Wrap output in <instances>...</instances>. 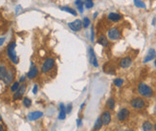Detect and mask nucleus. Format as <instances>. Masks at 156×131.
I'll return each mask as SVG.
<instances>
[{
  "instance_id": "37",
  "label": "nucleus",
  "mask_w": 156,
  "mask_h": 131,
  "mask_svg": "<svg viewBox=\"0 0 156 131\" xmlns=\"http://www.w3.org/2000/svg\"><path fill=\"white\" fill-rule=\"evenodd\" d=\"M0 131H4V127L1 124H0Z\"/></svg>"
},
{
  "instance_id": "5",
  "label": "nucleus",
  "mask_w": 156,
  "mask_h": 131,
  "mask_svg": "<svg viewBox=\"0 0 156 131\" xmlns=\"http://www.w3.org/2000/svg\"><path fill=\"white\" fill-rule=\"evenodd\" d=\"M26 88H27V85L24 83H22V84H20L19 88L17 89V92L14 93V96H13V99H15V101H17V99H20L22 98V96L24 95L25 91H26Z\"/></svg>"
},
{
  "instance_id": "29",
  "label": "nucleus",
  "mask_w": 156,
  "mask_h": 131,
  "mask_svg": "<svg viewBox=\"0 0 156 131\" xmlns=\"http://www.w3.org/2000/svg\"><path fill=\"white\" fill-rule=\"evenodd\" d=\"M90 25V19L88 17H84L83 19V28H88Z\"/></svg>"
},
{
  "instance_id": "26",
  "label": "nucleus",
  "mask_w": 156,
  "mask_h": 131,
  "mask_svg": "<svg viewBox=\"0 0 156 131\" xmlns=\"http://www.w3.org/2000/svg\"><path fill=\"white\" fill-rule=\"evenodd\" d=\"M83 3H84V6H85L86 9H91V8L94 6L93 0H84Z\"/></svg>"
},
{
  "instance_id": "8",
  "label": "nucleus",
  "mask_w": 156,
  "mask_h": 131,
  "mask_svg": "<svg viewBox=\"0 0 156 131\" xmlns=\"http://www.w3.org/2000/svg\"><path fill=\"white\" fill-rule=\"evenodd\" d=\"M14 78H15V73L13 71L12 69H8L7 70V73H6V76L5 78H3V82L6 85H9L11 83H13L14 82Z\"/></svg>"
},
{
  "instance_id": "40",
  "label": "nucleus",
  "mask_w": 156,
  "mask_h": 131,
  "mask_svg": "<svg viewBox=\"0 0 156 131\" xmlns=\"http://www.w3.org/2000/svg\"><path fill=\"white\" fill-rule=\"evenodd\" d=\"M154 64H155V67H156V59H155V61H154Z\"/></svg>"
},
{
  "instance_id": "15",
  "label": "nucleus",
  "mask_w": 156,
  "mask_h": 131,
  "mask_svg": "<svg viewBox=\"0 0 156 131\" xmlns=\"http://www.w3.org/2000/svg\"><path fill=\"white\" fill-rule=\"evenodd\" d=\"M131 63H132V59L129 57H124V59H121L120 66L122 68H128V67L130 66Z\"/></svg>"
},
{
  "instance_id": "27",
  "label": "nucleus",
  "mask_w": 156,
  "mask_h": 131,
  "mask_svg": "<svg viewBox=\"0 0 156 131\" xmlns=\"http://www.w3.org/2000/svg\"><path fill=\"white\" fill-rule=\"evenodd\" d=\"M23 105H24L25 107H30L32 105L31 99H29L28 97H25V98H23Z\"/></svg>"
},
{
  "instance_id": "12",
  "label": "nucleus",
  "mask_w": 156,
  "mask_h": 131,
  "mask_svg": "<svg viewBox=\"0 0 156 131\" xmlns=\"http://www.w3.org/2000/svg\"><path fill=\"white\" fill-rule=\"evenodd\" d=\"M43 116V113L40 111H34V112H31V113L28 114V120H38L39 118H41Z\"/></svg>"
},
{
  "instance_id": "2",
  "label": "nucleus",
  "mask_w": 156,
  "mask_h": 131,
  "mask_svg": "<svg viewBox=\"0 0 156 131\" xmlns=\"http://www.w3.org/2000/svg\"><path fill=\"white\" fill-rule=\"evenodd\" d=\"M138 92L141 96L146 97V98H149L153 95L152 89L149 85L145 84V83H140L138 85Z\"/></svg>"
},
{
  "instance_id": "9",
  "label": "nucleus",
  "mask_w": 156,
  "mask_h": 131,
  "mask_svg": "<svg viewBox=\"0 0 156 131\" xmlns=\"http://www.w3.org/2000/svg\"><path fill=\"white\" fill-rule=\"evenodd\" d=\"M129 116V110L128 108H123L121 109L120 111L118 112L117 114V118L119 120H121V122H123V120H126Z\"/></svg>"
},
{
  "instance_id": "25",
  "label": "nucleus",
  "mask_w": 156,
  "mask_h": 131,
  "mask_svg": "<svg viewBox=\"0 0 156 131\" xmlns=\"http://www.w3.org/2000/svg\"><path fill=\"white\" fill-rule=\"evenodd\" d=\"M102 119L101 118H99L97 120H96V122H95V125H94V129L95 130H100L102 128Z\"/></svg>"
},
{
  "instance_id": "39",
  "label": "nucleus",
  "mask_w": 156,
  "mask_h": 131,
  "mask_svg": "<svg viewBox=\"0 0 156 131\" xmlns=\"http://www.w3.org/2000/svg\"><path fill=\"white\" fill-rule=\"evenodd\" d=\"M154 129H155V131H156V124H155V125H154Z\"/></svg>"
},
{
  "instance_id": "34",
  "label": "nucleus",
  "mask_w": 156,
  "mask_h": 131,
  "mask_svg": "<svg viewBox=\"0 0 156 131\" xmlns=\"http://www.w3.org/2000/svg\"><path fill=\"white\" fill-rule=\"evenodd\" d=\"M25 80H26V77H25V76H22V77L20 78V80H19V82L24 83V82H25Z\"/></svg>"
},
{
  "instance_id": "36",
  "label": "nucleus",
  "mask_w": 156,
  "mask_h": 131,
  "mask_svg": "<svg viewBox=\"0 0 156 131\" xmlns=\"http://www.w3.org/2000/svg\"><path fill=\"white\" fill-rule=\"evenodd\" d=\"M77 122H78V126H81V119H79L78 120H77Z\"/></svg>"
},
{
  "instance_id": "7",
  "label": "nucleus",
  "mask_w": 156,
  "mask_h": 131,
  "mask_svg": "<svg viewBox=\"0 0 156 131\" xmlns=\"http://www.w3.org/2000/svg\"><path fill=\"white\" fill-rule=\"evenodd\" d=\"M68 26L74 32H80L83 28V21L80 19H77L74 22H69L68 23Z\"/></svg>"
},
{
  "instance_id": "28",
  "label": "nucleus",
  "mask_w": 156,
  "mask_h": 131,
  "mask_svg": "<svg viewBox=\"0 0 156 131\" xmlns=\"http://www.w3.org/2000/svg\"><path fill=\"white\" fill-rule=\"evenodd\" d=\"M134 5L138 8H143V9L146 8V4H145L143 1H141V0H134Z\"/></svg>"
},
{
  "instance_id": "21",
  "label": "nucleus",
  "mask_w": 156,
  "mask_h": 131,
  "mask_svg": "<svg viewBox=\"0 0 156 131\" xmlns=\"http://www.w3.org/2000/svg\"><path fill=\"white\" fill-rule=\"evenodd\" d=\"M60 10H61V11H64L66 13H69V14H73L74 16H77V12L73 9V8H70V7H60Z\"/></svg>"
},
{
  "instance_id": "11",
  "label": "nucleus",
  "mask_w": 156,
  "mask_h": 131,
  "mask_svg": "<svg viewBox=\"0 0 156 131\" xmlns=\"http://www.w3.org/2000/svg\"><path fill=\"white\" fill-rule=\"evenodd\" d=\"M38 74V67L35 66V65H32L31 69L29 70V72L27 73V78H30V80H33V78H35L36 76Z\"/></svg>"
},
{
  "instance_id": "30",
  "label": "nucleus",
  "mask_w": 156,
  "mask_h": 131,
  "mask_svg": "<svg viewBox=\"0 0 156 131\" xmlns=\"http://www.w3.org/2000/svg\"><path fill=\"white\" fill-rule=\"evenodd\" d=\"M124 83V80L122 78H115L114 80V84L117 86V87H121Z\"/></svg>"
},
{
  "instance_id": "19",
  "label": "nucleus",
  "mask_w": 156,
  "mask_h": 131,
  "mask_svg": "<svg viewBox=\"0 0 156 131\" xmlns=\"http://www.w3.org/2000/svg\"><path fill=\"white\" fill-rule=\"evenodd\" d=\"M7 70H8L7 67L5 66L4 64L0 65V80H3V78H5V76H6Z\"/></svg>"
},
{
  "instance_id": "22",
  "label": "nucleus",
  "mask_w": 156,
  "mask_h": 131,
  "mask_svg": "<svg viewBox=\"0 0 156 131\" xmlns=\"http://www.w3.org/2000/svg\"><path fill=\"white\" fill-rule=\"evenodd\" d=\"M152 129H153V126L151 122H145L144 124H143V130L144 131H152Z\"/></svg>"
},
{
  "instance_id": "24",
  "label": "nucleus",
  "mask_w": 156,
  "mask_h": 131,
  "mask_svg": "<svg viewBox=\"0 0 156 131\" xmlns=\"http://www.w3.org/2000/svg\"><path fill=\"white\" fill-rule=\"evenodd\" d=\"M106 106H107L110 110L114 109V107H115V101H114V99L110 98L109 99H108L107 103H106Z\"/></svg>"
},
{
  "instance_id": "31",
  "label": "nucleus",
  "mask_w": 156,
  "mask_h": 131,
  "mask_svg": "<svg viewBox=\"0 0 156 131\" xmlns=\"http://www.w3.org/2000/svg\"><path fill=\"white\" fill-rule=\"evenodd\" d=\"M5 40H6V38H5V36H0V47L4 44Z\"/></svg>"
},
{
  "instance_id": "20",
  "label": "nucleus",
  "mask_w": 156,
  "mask_h": 131,
  "mask_svg": "<svg viewBox=\"0 0 156 131\" xmlns=\"http://www.w3.org/2000/svg\"><path fill=\"white\" fill-rule=\"evenodd\" d=\"M75 5L78 8L79 12L83 14V6H84V3H83V0H76L75 1Z\"/></svg>"
},
{
  "instance_id": "16",
  "label": "nucleus",
  "mask_w": 156,
  "mask_h": 131,
  "mask_svg": "<svg viewBox=\"0 0 156 131\" xmlns=\"http://www.w3.org/2000/svg\"><path fill=\"white\" fill-rule=\"evenodd\" d=\"M155 50L154 49H150L149 52H147V55L146 56L144 59V62H149L150 60H152L155 57Z\"/></svg>"
},
{
  "instance_id": "35",
  "label": "nucleus",
  "mask_w": 156,
  "mask_h": 131,
  "mask_svg": "<svg viewBox=\"0 0 156 131\" xmlns=\"http://www.w3.org/2000/svg\"><path fill=\"white\" fill-rule=\"evenodd\" d=\"M91 40L92 41L94 40V30H93V28H92V30H91Z\"/></svg>"
},
{
  "instance_id": "6",
  "label": "nucleus",
  "mask_w": 156,
  "mask_h": 131,
  "mask_svg": "<svg viewBox=\"0 0 156 131\" xmlns=\"http://www.w3.org/2000/svg\"><path fill=\"white\" fill-rule=\"evenodd\" d=\"M130 104H131V106L135 109H142L145 107L146 103H145V101L142 98H134L130 101Z\"/></svg>"
},
{
  "instance_id": "33",
  "label": "nucleus",
  "mask_w": 156,
  "mask_h": 131,
  "mask_svg": "<svg viewBox=\"0 0 156 131\" xmlns=\"http://www.w3.org/2000/svg\"><path fill=\"white\" fill-rule=\"evenodd\" d=\"M71 109H72V105H71V104H69V105L67 106V108H66V114H67V113H70V112H71Z\"/></svg>"
},
{
  "instance_id": "4",
  "label": "nucleus",
  "mask_w": 156,
  "mask_h": 131,
  "mask_svg": "<svg viewBox=\"0 0 156 131\" xmlns=\"http://www.w3.org/2000/svg\"><path fill=\"white\" fill-rule=\"evenodd\" d=\"M107 36L110 40H118L121 38V31L117 27H113L108 30Z\"/></svg>"
},
{
  "instance_id": "1",
  "label": "nucleus",
  "mask_w": 156,
  "mask_h": 131,
  "mask_svg": "<svg viewBox=\"0 0 156 131\" xmlns=\"http://www.w3.org/2000/svg\"><path fill=\"white\" fill-rule=\"evenodd\" d=\"M15 47H17V43H15V40L9 43V45L7 47V56L13 63L17 64L19 62V59H18L17 52H15Z\"/></svg>"
},
{
  "instance_id": "23",
  "label": "nucleus",
  "mask_w": 156,
  "mask_h": 131,
  "mask_svg": "<svg viewBox=\"0 0 156 131\" xmlns=\"http://www.w3.org/2000/svg\"><path fill=\"white\" fill-rule=\"evenodd\" d=\"M19 83H20L19 82H13V84H12V86H11V88H10L11 92H12V93L17 92V89L19 88V86H20Z\"/></svg>"
},
{
  "instance_id": "10",
  "label": "nucleus",
  "mask_w": 156,
  "mask_h": 131,
  "mask_svg": "<svg viewBox=\"0 0 156 131\" xmlns=\"http://www.w3.org/2000/svg\"><path fill=\"white\" fill-rule=\"evenodd\" d=\"M89 60H90V63L93 65L94 67L99 66L97 57H96V56H95V53H94V50L92 48H89Z\"/></svg>"
},
{
  "instance_id": "17",
  "label": "nucleus",
  "mask_w": 156,
  "mask_h": 131,
  "mask_svg": "<svg viewBox=\"0 0 156 131\" xmlns=\"http://www.w3.org/2000/svg\"><path fill=\"white\" fill-rule=\"evenodd\" d=\"M66 118V109L63 103H60L59 105V120H64Z\"/></svg>"
},
{
  "instance_id": "14",
  "label": "nucleus",
  "mask_w": 156,
  "mask_h": 131,
  "mask_svg": "<svg viewBox=\"0 0 156 131\" xmlns=\"http://www.w3.org/2000/svg\"><path fill=\"white\" fill-rule=\"evenodd\" d=\"M101 119H102V124L107 125V124H109V122H111V115L108 111H105V112L102 113Z\"/></svg>"
},
{
  "instance_id": "13",
  "label": "nucleus",
  "mask_w": 156,
  "mask_h": 131,
  "mask_svg": "<svg viewBox=\"0 0 156 131\" xmlns=\"http://www.w3.org/2000/svg\"><path fill=\"white\" fill-rule=\"evenodd\" d=\"M108 19L112 22H118L123 18V15L120 14H117V13H110L109 14L107 15Z\"/></svg>"
},
{
  "instance_id": "18",
  "label": "nucleus",
  "mask_w": 156,
  "mask_h": 131,
  "mask_svg": "<svg viewBox=\"0 0 156 131\" xmlns=\"http://www.w3.org/2000/svg\"><path fill=\"white\" fill-rule=\"evenodd\" d=\"M98 43L101 44V45L104 47H106L108 45V39L105 36H101L99 38V39H98Z\"/></svg>"
},
{
  "instance_id": "32",
  "label": "nucleus",
  "mask_w": 156,
  "mask_h": 131,
  "mask_svg": "<svg viewBox=\"0 0 156 131\" xmlns=\"http://www.w3.org/2000/svg\"><path fill=\"white\" fill-rule=\"evenodd\" d=\"M38 85H36V84L34 85V88H33V93L35 94V95H36V93H38Z\"/></svg>"
},
{
  "instance_id": "3",
  "label": "nucleus",
  "mask_w": 156,
  "mask_h": 131,
  "mask_svg": "<svg viewBox=\"0 0 156 131\" xmlns=\"http://www.w3.org/2000/svg\"><path fill=\"white\" fill-rule=\"evenodd\" d=\"M54 66H55V59H52V57H48V59H45L43 64H42L41 72L44 73V74H47V73L50 72L54 68Z\"/></svg>"
},
{
  "instance_id": "38",
  "label": "nucleus",
  "mask_w": 156,
  "mask_h": 131,
  "mask_svg": "<svg viewBox=\"0 0 156 131\" xmlns=\"http://www.w3.org/2000/svg\"><path fill=\"white\" fill-rule=\"evenodd\" d=\"M0 122H2V117H1V115H0Z\"/></svg>"
},
{
  "instance_id": "41",
  "label": "nucleus",
  "mask_w": 156,
  "mask_h": 131,
  "mask_svg": "<svg viewBox=\"0 0 156 131\" xmlns=\"http://www.w3.org/2000/svg\"><path fill=\"white\" fill-rule=\"evenodd\" d=\"M126 131H132V130H130V129H128V130H126Z\"/></svg>"
}]
</instances>
